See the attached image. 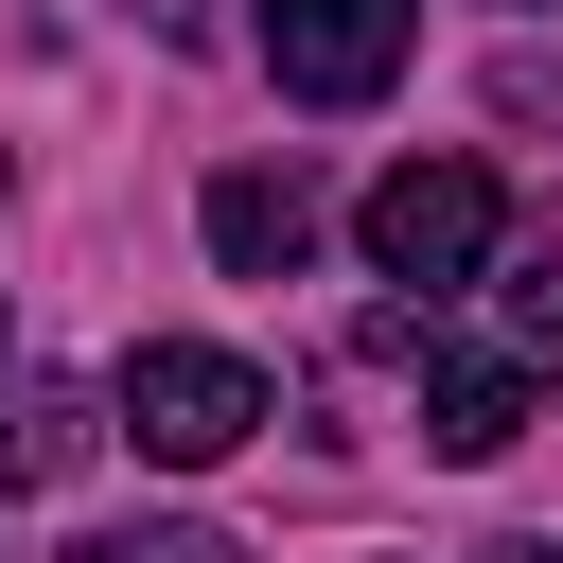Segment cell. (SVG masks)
Segmentation results:
<instances>
[{
  "label": "cell",
  "mask_w": 563,
  "mask_h": 563,
  "mask_svg": "<svg viewBox=\"0 0 563 563\" xmlns=\"http://www.w3.org/2000/svg\"><path fill=\"white\" fill-rule=\"evenodd\" d=\"M528 440V352H457L422 387V457H510Z\"/></svg>",
  "instance_id": "cell-5"
},
{
  "label": "cell",
  "mask_w": 563,
  "mask_h": 563,
  "mask_svg": "<svg viewBox=\"0 0 563 563\" xmlns=\"http://www.w3.org/2000/svg\"><path fill=\"white\" fill-rule=\"evenodd\" d=\"M0 493H35V475H18V457H0Z\"/></svg>",
  "instance_id": "cell-10"
},
{
  "label": "cell",
  "mask_w": 563,
  "mask_h": 563,
  "mask_svg": "<svg viewBox=\"0 0 563 563\" xmlns=\"http://www.w3.org/2000/svg\"><path fill=\"white\" fill-rule=\"evenodd\" d=\"M475 563H563V545H528V528H510V545H475Z\"/></svg>",
  "instance_id": "cell-9"
},
{
  "label": "cell",
  "mask_w": 563,
  "mask_h": 563,
  "mask_svg": "<svg viewBox=\"0 0 563 563\" xmlns=\"http://www.w3.org/2000/svg\"><path fill=\"white\" fill-rule=\"evenodd\" d=\"M106 422H123L141 457L211 475L229 440H264V422H282V387H264L246 352H194V334H141V352H123V387H106Z\"/></svg>",
  "instance_id": "cell-1"
},
{
  "label": "cell",
  "mask_w": 563,
  "mask_h": 563,
  "mask_svg": "<svg viewBox=\"0 0 563 563\" xmlns=\"http://www.w3.org/2000/svg\"><path fill=\"white\" fill-rule=\"evenodd\" d=\"M123 18H158V35H194V18H211V0H123Z\"/></svg>",
  "instance_id": "cell-8"
},
{
  "label": "cell",
  "mask_w": 563,
  "mask_h": 563,
  "mask_svg": "<svg viewBox=\"0 0 563 563\" xmlns=\"http://www.w3.org/2000/svg\"><path fill=\"white\" fill-rule=\"evenodd\" d=\"M88 563H229V528H106Z\"/></svg>",
  "instance_id": "cell-7"
},
{
  "label": "cell",
  "mask_w": 563,
  "mask_h": 563,
  "mask_svg": "<svg viewBox=\"0 0 563 563\" xmlns=\"http://www.w3.org/2000/svg\"><path fill=\"white\" fill-rule=\"evenodd\" d=\"M510 352H563V246L510 264Z\"/></svg>",
  "instance_id": "cell-6"
},
{
  "label": "cell",
  "mask_w": 563,
  "mask_h": 563,
  "mask_svg": "<svg viewBox=\"0 0 563 563\" xmlns=\"http://www.w3.org/2000/svg\"><path fill=\"white\" fill-rule=\"evenodd\" d=\"M317 229H334V211H317L299 158H229V176H211V264H229V282H299Z\"/></svg>",
  "instance_id": "cell-4"
},
{
  "label": "cell",
  "mask_w": 563,
  "mask_h": 563,
  "mask_svg": "<svg viewBox=\"0 0 563 563\" xmlns=\"http://www.w3.org/2000/svg\"><path fill=\"white\" fill-rule=\"evenodd\" d=\"M405 35H422V0H264L282 106H369V88L405 70Z\"/></svg>",
  "instance_id": "cell-3"
},
{
  "label": "cell",
  "mask_w": 563,
  "mask_h": 563,
  "mask_svg": "<svg viewBox=\"0 0 563 563\" xmlns=\"http://www.w3.org/2000/svg\"><path fill=\"white\" fill-rule=\"evenodd\" d=\"M369 264L405 282V299H457L475 264H493V229H510V194H493V158H405V176H369Z\"/></svg>",
  "instance_id": "cell-2"
}]
</instances>
